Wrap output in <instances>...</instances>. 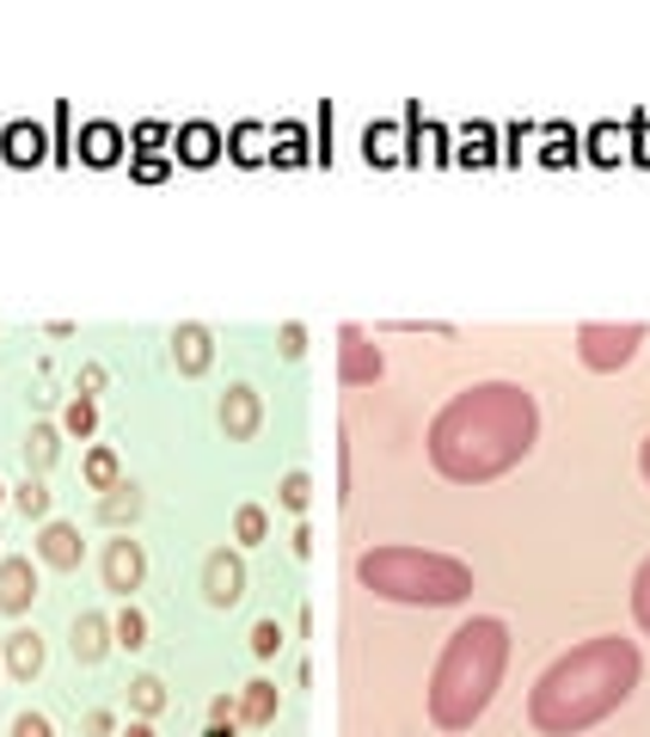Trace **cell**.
I'll list each match as a JSON object with an SVG mask.
<instances>
[{
  "label": "cell",
  "instance_id": "3",
  "mask_svg": "<svg viewBox=\"0 0 650 737\" xmlns=\"http://www.w3.org/2000/svg\"><path fill=\"white\" fill-rule=\"evenodd\" d=\"M497 676H503V621H473L449 640L442 664H436V689H430V713L436 725H473L491 701Z\"/></svg>",
  "mask_w": 650,
  "mask_h": 737
},
{
  "label": "cell",
  "instance_id": "34",
  "mask_svg": "<svg viewBox=\"0 0 650 737\" xmlns=\"http://www.w3.org/2000/svg\"><path fill=\"white\" fill-rule=\"evenodd\" d=\"M129 141H136L141 154H154V148H166V141H172V129L166 124H136V136H129Z\"/></svg>",
  "mask_w": 650,
  "mask_h": 737
},
{
  "label": "cell",
  "instance_id": "13",
  "mask_svg": "<svg viewBox=\"0 0 650 737\" xmlns=\"http://www.w3.org/2000/svg\"><path fill=\"white\" fill-rule=\"evenodd\" d=\"M374 376H381V350L357 326H344V381L357 388V381H374Z\"/></svg>",
  "mask_w": 650,
  "mask_h": 737
},
{
  "label": "cell",
  "instance_id": "8",
  "mask_svg": "<svg viewBox=\"0 0 650 737\" xmlns=\"http://www.w3.org/2000/svg\"><path fill=\"white\" fill-rule=\"evenodd\" d=\"M172 154L185 160V166H216L221 129H216V124H185V129H172Z\"/></svg>",
  "mask_w": 650,
  "mask_h": 737
},
{
  "label": "cell",
  "instance_id": "4",
  "mask_svg": "<svg viewBox=\"0 0 650 737\" xmlns=\"http://www.w3.org/2000/svg\"><path fill=\"white\" fill-rule=\"evenodd\" d=\"M362 584L374 597L393 602H461L473 590L466 565L442 560V553H418V548H381L362 560Z\"/></svg>",
  "mask_w": 650,
  "mask_h": 737
},
{
  "label": "cell",
  "instance_id": "7",
  "mask_svg": "<svg viewBox=\"0 0 650 737\" xmlns=\"http://www.w3.org/2000/svg\"><path fill=\"white\" fill-rule=\"evenodd\" d=\"M141 578H148V553H141V541L117 534V541L105 548V584L117 590V597H129V590H141Z\"/></svg>",
  "mask_w": 650,
  "mask_h": 737
},
{
  "label": "cell",
  "instance_id": "40",
  "mask_svg": "<svg viewBox=\"0 0 650 737\" xmlns=\"http://www.w3.org/2000/svg\"><path fill=\"white\" fill-rule=\"evenodd\" d=\"M638 621H645V627H650V565H645V572H638Z\"/></svg>",
  "mask_w": 650,
  "mask_h": 737
},
{
  "label": "cell",
  "instance_id": "20",
  "mask_svg": "<svg viewBox=\"0 0 650 737\" xmlns=\"http://www.w3.org/2000/svg\"><path fill=\"white\" fill-rule=\"evenodd\" d=\"M264 141H270V129H258V124H240V129L228 136V148H233V160H240V166H258V160L270 154Z\"/></svg>",
  "mask_w": 650,
  "mask_h": 737
},
{
  "label": "cell",
  "instance_id": "37",
  "mask_svg": "<svg viewBox=\"0 0 650 737\" xmlns=\"http://www.w3.org/2000/svg\"><path fill=\"white\" fill-rule=\"evenodd\" d=\"M166 173H172V166H166L160 154H141V160H136V179H141V185H160Z\"/></svg>",
  "mask_w": 650,
  "mask_h": 737
},
{
  "label": "cell",
  "instance_id": "9",
  "mask_svg": "<svg viewBox=\"0 0 650 737\" xmlns=\"http://www.w3.org/2000/svg\"><path fill=\"white\" fill-rule=\"evenodd\" d=\"M37 597V572L32 560H0V609L7 614H25Z\"/></svg>",
  "mask_w": 650,
  "mask_h": 737
},
{
  "label": "cell",
  "instance_id": "43",
  "mask_svg": "<svg viewBox=\"0 0 650 737\" xmlns=\"http://www.w3.org/2000/svg\"><path fill=\"white\" fill-rule=\"evenodd\" d=\"M645 473H650V442H645Z\"/></svg>",
  "mask_w": 650,
  "mask_h": 737
},
{
  "label": "cell",
  "instance_id": "44",
  "mask_svg": "<svg viewBox=\"0 0 650 737\" xmlns=\"http://www.w3.org/2000/svg\"><path fill=\"white\" fill-rule=\"evenodd\" d=\"M0 498H7V486H0Z\"/></svg>",
  "mask_w": 650,
  "mask_h": 737
},
{
  "label": "cell",
  "instance_id": "10",
  "mask_svg": "<svg viewBox=\"0 0 650 737\" xmlns=\"http://www.w3.org/2000/svg\"><path fill=\"white\" fill-rule=\"evenodd\" d=\"M37 553H44V565H56V572H74L80 565V529H68V522H44V534H37Z\"/></svg>",
  "mask_w": 650,
  "mask_h": 737
},
{
  "label": "cell",
  "instance_id": "16",
  "mask_svg": "<svg viewBox=\"0 0 650 737\" xmlns=\"http://www.w3.org/2000/svg\"><path fill=\"white\" fill-rule=\"evenodd\" d=\"M172 357H178L185 376H202V369H209V332H202V326H178V332H172Z\"/></svg>",
  "mask_w": 650,
  "mask_h": 737
},
{
  "label": "cell",
  "instance_id": "27",
  "mask_svg": "<svg viewBox=\"0 0 650 737\" xmlns=\"http://www.w3.org/2000/svg\"><path fill=\"white\" fill-rule=\"evenodd\" d=\"M270 141H277V148H270V154H277V166H301V160L313 154L307 141H301V129H294V124H277V136H270Z\"/></svg>",
  "mask_w": 650,
  "mask_h": 737
},
{
  "label": "cell",
  "instance_id": "22",
  "mask_svg": "<svg viewBox=\"0 0 650 737\" xmlns=\"http://www.w3.org/2000/svg\"><path fill=\"white\" fill-rule=\"evenodd\" d=\"M583 141H589V160H602V166H619V154H626V136L614 124H595Z\"/></svg>",
  "mask_w": 650,
  "mask_h": 737
},
{
  "label": "cell",
  "instance_id": "14",
  "mask_svg": "<svg viewBox=\"0 0 650 737\" xmlns=\"http://www.w3.org/2000/svg\"><path fill=\"white\" fill-rule=\"evenodd\" d=\"M221 424H228V437H252V430H258V393H252V388H228V400H221Z\"/></svg>",
  "mask_w": 650,
  "mask_h": 737
},
{
  "label": "cell",
  "instance_id": "19",
  "mask_svg": "<svg viewBox=\"0 0 650 737\" xmlns=\"http://www.w3.org/2000/svg\"><path fill=\"white\" fill-rule=\"evenodd\" d=\"M240 719H246V725H270V719H277V689H270V682H246V694H240Z\"/></svg>",
  "mask_w": 650,
  "mask_h": 737
},
{
  "label": "cell",
  "instance_id": "25",
  "mask_svg": "<svg viewBox=\"0 0 650 737\" xmlns=\"http://www.w3.org/2000/svg\"><path fill=\"white\" fill-rule=\"evenodd\" d=\"M129 701H136L141 719H154L160 706H166V682H160V676H136V682H129Z\"/></svg>",
  "mask_w": 650,
  "mask_h": 737
},
{
  "label": "cell",
  "instance_id": "21",
  "mask_svg": "<svg viewBox=\"0 0 650 737\" xmlns=\"http://www.w3.org/2000/svg\"><path fill=\"white\" fill-rule=\"evenodd\" d=\"M541 141H546V148H541L546 166H565V160H577V141H583V136H577V129H565V124H546Z\"/></svg>",
  "mask_w": 650,
  "mask_h": 737
},
{
  "label": "cell",
  "instance_id": "28",
  "mask_svg": "<svg viewBox=\"0 0 650 737\" xmlns=\"http://www.w3.org/2000/svg\"><path fill=\"white\" fill-rule=\"evenodd\" d=\"M362 154L374 160V166H387V160H399V129H369V136H362Z\"/></svg>",
  "mask_w": 650,
  "mask_h": 737
},
{
  "label": "cell",
  "instance_id": "15",
  "mask_svg": "<svg viewBox=\"0 0 650 737\" xmlns=\"http://www.w3.org/2000/svg\"><path fill=\"white\" fill-rule=\"evenodd\" d=\"M68 645H74L80 664H98V658H105V645H111V621H105V614H80Z\"/></svg>",
  "mask_w": 650,
  "mask_h": 737
},
{
  "label": "cell",
  "instance_id": "5",
  "mask_svg": "<svg viewBox=\"0 0 650 737\" xmlns=\"http://www.w3.org/2000/svg\"><path fill=\"white\" fill-rule=\"evenodd\" d=\"M645 326H583V362L589 369H619L638 350Z\"/></svg>",
  "mask_w": 650,
  "mask_h": 737
},
{
  "label": "cell",
  "instance_id": "30",
  "mask_svg": "<svg viewBox=\"0 0 650 737\" xmlns=\"http://www.w3.org/2000/svg\"><path fill=\"white\" fill-rule=\"evenodd\" d=\"M86 486H98V492L117 486V449H93L86 456Z\"/></svg>",
  "mask_w": 650,
  "mask_h": 737
},
{
  "label": "cell",
  "instance_id": "35",
  "mask_svg": "<svg viewBox=\"0 0 650 737\" xmlns=\"http://www.w3.org/2000/svg\"><path fill=\"white\" fill-rule=\"evenodd\" d=\"M307 473H289V480H282V510H307Z\"/></svg>",
  "mask_w": 650,
  "mask_h": 737
},
{
  "label": "cell",
  "instance_id": "17",
  "mask_svg": "<svg viewBox=\"0 0 650 737\" xmlns=\"http://www.w3.org/2000/svg\"><path fill=\"white\" fill-rule=\"evenodd\" d=\"M136 517H141V492L117 480V486H111L105 498H98V522H111V529H124V522H136Z\"/></svg>",
  "mask_w": 650,
  "mask_h": 737
},
{
  "label": "cell",
  "instance_id": "11",
  "mask_svg": "<svg viewBox=\"0 0 650 737\" xmlns=\"http://www.w3.org/2000/svg\"><path fill=\"white\" fill-rule=\"evenodd\" d=\"M0 154L13 160V166H37V160L49 154V141H44L37 124H7L0 129Z\"/></svg>",
  "mask_w": 650,
  "mask_h": 737
},
{
  "label": "cell",
  "instance_id": "31",
  "mask_svg": "<svg viewBox=\"0 0 650 737\" xmlns=\"http://www.w3.org/2000/svg\"><path fill=\"white\" fill-rule=\"evenodd\" d=\"M13 504L25 510V517H49V486H44V480L32 473L25 486H13Z\"/></svg>",
  "mask_w": 650,
  "mask_h": 737
},
{
  "label": "cell",
  "instance_id": "36",
  "mask_svg": "<svg viewBox=\"0 0 650 737\" xmlns=\"http://www.w3.org/2000/svg\"><path fill=\"white\" fill-rule=\"evenodd\" d=\"M13 737H56V732H49L44 713H19V719H13Z\"/></svg>",
  "mask_w": 650,
  "mask_h": 737
},
{
  "label": "cell",
  "instance_id": "29",
  "mask_svg": "<svg viewBox=\"0 0 650 737\" xmlns=\"http://www.w3.org/2000/svg\"><path fill=\"white\" fill-rule=\"evenodd\" d=\"M49 461H56V430H49V424H37V430H32V442H25V468H32V473H44Z\"/></svg>",
  "mask_w": 650,
  "mask_h": 737
},
{
  "label": "cell",
  "instance_id": "42",
  "mask_svg": "<svg viewBox=\"0 0 650 737\" xmlns=\"http://www.w3.org/2000/svg\"><path fill=\"white\" fill-rule=\"evenodd\" d=\"M124 737H154V725H148V719H136V725H124Z\"/></svg>",
  "mask_w": 650,
  "mask_h": 737
},
{
  "label": "cell",
  "instance_id": "32",
  "mask_svg": "<svg viewBox=\"0 0 650 737\" xmlns=\"http://www.w3.org/2000/svg\"><path fill=\"white\" fill-rule=\"evenodd\" d=\"M264 529H270V517H264L258 504H240V517H233V534H240V541H264Z\"/></svg>",
  "mask_w": 650,
  "mask_h": 737
},
{
  "label": "cell",
  "instance_id": "41",
  "mask_svg": "<svg viewBox=\"0 0 650 737\" xmlns=\"http://www.w3.org/2000/svg\"><path fill=\"white\" fill-rule=\"evenodd\" d=\"M202 737H233V719H209V732Z\"/></svg>",
  "mask_w": 650,
  "mask_h": 737
},
{
  "label": "cell",
  "instance_id": "26",
  "mask_svg": "<svg viewBox=\"0 0 650 737\" xmlns=\"http://www.w3.org/2000/svg\"><path fill=\"white\" fill-rule=\"evenodd\" d=\"M62 430H68V437H93V430H98V400H80V393H74L68 412H62Z\"/></svg>",
  "mask_w": 650,
  "mask_h": 737
},
{
  "label": "cell",
  "instance_id": "23",
  "mask_svg": "<svg viewBox=\"0 0 650 737\" xmlns=\"http://www.w3.org/2000/svg\"><path fill=\"white\" fill-rule=\"evenodd\" d=\"M111 633H117V645H124V652H141V645H148V614L129 602V609L111 621Z\"/></svg>",
  "mask_w": 650,
  "mask_h": 737
},
{
  "label": "cell",
  "instance_id": "6",
  "mask_svg": "<svg viewBox=\"0 0 650 737\" xmlns=\"http://www.w3.org/2000/svg\"><path fill=\"white\" fill-rule=\"evenodd\" d=\"M202 597L216 602V609H233V602L246 597V565H240V553L216 548L202 560Z\"/></svg>",
  "mask_w": 650,
  "mask_h": 737
},
{
  "label": "cell",
  "instance_id": "39",
  "mask_svg": "<svg viewBox=\"0 0 650 737\" xmlns=\"http://www.w3.org/2000/svg\"><path fill=\"white\" fill-rule=\"evenodd\" d=\"M98 388H105V362H86V369H80V400H93Z\"/></svg>",
  "mask_w": 650,
  "mask_h": 737
},
{
  "label": "cell",
  "instance_id": "2",
  "mask_svg": "<svg viewBox=\"0 0 650 737\" xmlns=\"http://www.w3.org/2000/svg\"><path fill=\"white\" fill-rule=\"evenodd\" d=\"M638 682V652L626 640H589L583 652L558 658L534 689V725L541 732H583L602 713H614Z\"/></svg>",
  "mask_w": 650,
  "mask_h": 737
},
{
  "label": "cell",
  "instance_id": "38",
  "mask_svg": "<svg viewBox=\"0 0 650 737\" xmlns=\"http://www.w3.org/2000/svg\"><path fill=\"white\" fill-rule=\"evenodd\" d=\"M277 345H282V357H301V350H307V332H301V326L289 320V326L277 332Z\"/></svg>",
  "mask_w": 650,
  "mask_h": 737
},
{
  "label": "cell",
  "instance_id": "12",
  "mask_svg": "<svg viewBox=\"0 0 650 737\" xmlns=\"http://www.w3.org/2000/svg\"><path fill=\"white\" fill-rule=\"evenodd\" d=\"M117 154H124V129L117 124H86L80 129V160H86V166H117Z\"/></svg>",
  "mask_w": 650,
  "mask_h": 737
},
{
  "label": "cell",
  "instance_id": "1",
  "mask_svg": "<svg viewBox=\"0 0 650 737\" xmlns=\"http://www.w3.org/2000/svg\"><path fill=\"white\" fill-rule=\"evenodd\" d=\"M534 442V400L527 388L510 381H485V388H466L430 430V456L449 480H491L510 461L527 456Z\"/></svg>",
  "mask_w": 650,
  "mask_h": 737
},
{
  "label": "cell",
  "instance_id": "33",
  "mask_svg": "<svg viewBox=\"0 0 650 737\" xmlns=\"http://www.w3.org/2000/svg\"><path fill=\"white\" fill-rule=\"evenodd\" d=\"M277 645H282L277 621H258V627H252V658H277Z\"/></svg>",
  "mask_w": 650,
  "mask_h": 737
},
{
  "label": "cell",
  "instance_id": "18",
  "mask_svg": "<svg viewBox=\"0 0 650 737\" xmlns=\"http://www.w3.org/2000/svg\"><path fill=\"white\" fill-rule=\"evenodd\" d=\"M7 670L32 682V676L44 670V640H37V633H13V640H7Z\"/></svg>",
  "mask_w": 650,
  "mask_h": 737
},
{
  "label": "cell",
  "instance_id": "24",
  "mask_svg": "<svg viewBox=\"0 0 650 737\" xmlns=\"http://www.w3.org/2000/svg\"><path fill=\"white\" fill-rule=\"evenodd\" d=\"M491 124H473V129H466V136H461V160H466V166H491V160H497V148H491Z\"/></svg>",
  "mask_w": 650,
  "mask_h": 737
}]
</instances>
